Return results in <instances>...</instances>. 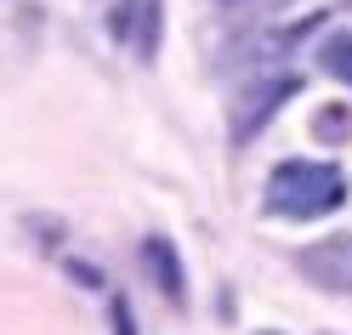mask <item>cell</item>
<instances>
[{
    "label": "cell",
    "instance_id": "cell-1",
    "mask_svg": "<svg viewBox=\"0 0 352 335\" xmlns=\"http://www.w3.org/2000/svg\"><path fill=\"white\" fill-rule=\"evenodd\" d=\"M261 199L284 221H313V216H329L346 199V176L329 160H284V165H273Z\"/></svg>",
    "mask_w": 352,
    "mask_h": 335
},
{
    "label": "cell",
    "instance_id": "cell-2",
    "mask_svg": "<svg viewBox=\"0 0 352 335\" xmlns=\"http://www.w3.org/2000/svg\"><path fill=\"white\" fill-rule=\"evenodd\" d=\"M296 85H301V80L284 74V69H256V80L233 97V142H250L256 131L278 114V102L296 97Z\"/></svg>",
    "mask_w": 352,
    "mask_h": 335
},
{
    "label": "cell",
    "instance_id": "cell-3",
    "mask_svg": "<svg viewBox=\"0 0 352 335\" xmlns=\"http://www.w3.org/2000/svg\"><path fill=\"white\" fill-rule=\"evenodd\" d=\"M296 273L324 296H352V233H324L296 250Z\"/></svg>",
    "mask_w": 352,
    "mask_h": 335
},
{
    "label": "cell",
    "instance_id": "cell-4",
    "mask_svg": "<svg viewBox=\"0 0 352 335\" xmlns=\"http://www.w3.org/2000/svg\"><path fill=\"white\" fill-rule=\"evenodd\" d=\"M108 29H114L120 46H137V57L148 63L153 46H160V0H120Z\"/></svg>",
    "mask_w": 352,
    "mask_h": 335
},
{
    "label": "cell",
    "instance_id": "cell-5",
    "mask_svg": "<svg viewBox=\"0 0 352 335\" xmlns=\"http://www.w3.org/2000/svg\"><path fill=\"white\" fill-rule=\"evenodd\" d=\"M142 267H148V279L160 284V296H170L176 307L188 301V273H182V256H176L170 239L148 233V239H142Z\"/></svg>",
    "mask_w": 352,
    "mask_h": 335
},
{
    "label": "cell",
    "instance_id": "cell-6",
    "mask_svg": "<svg viewBox=\"0 0 352 335\" xmlns=\"http://www.w3.org/2000/svg\"><path fill=\"white\" fill-rule=\"evenodd\" d=\"M318 63H324L329 80H346L352 85V34H329L324 52H318Z\"/></svg>",
    "mask_w": 352,
    "mask_h": 335
},
{
    "label": "cell",
    "instance_id": "cell-7",
    "mask_svg": "<svg viewBox=\"0 0 352 335\" xmlns=\"http://www.w3.org/2000/svg\"><path fill=\"white\" fill-rule=\"evenodd\" d=\"M114 335H137V324H131V301L114 296Z\"/></svg>",
    "mask_w": 352,
    "mask_h": 335
},
{
    "label": "cell",
    "instance_id": "cell-8",
    "mask_svg": "<svg viewBox=\"0 0 352 335\" xmlns=\"http://www.w3.org/2000/svg\"><path fill=\"white\" fill-rule=\"evenodd\" d=\"M256 335H284V329H256Z\"/></svg>",
    "mask_w": 352,
    "mask_h": 335
}]
</instances>
